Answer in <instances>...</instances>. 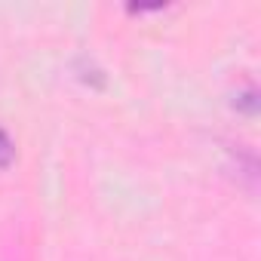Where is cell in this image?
I'll return each mask as SVG.
<instances>
[{"instance_id": "1", "label": "cell", "mask_w": 261, "mask_h": 261, "mask_svg": "<svg viewBox=\"0 0 261 261\" xmlns=\"http://www.w3.org/2000/svg\"><path fill=\"white\" fill-rule=\"evenodd\" d=\"M13 157H16V145H13V139L0 129V169H7L10 163H13Z\"/></svg>"}]
</instances>
